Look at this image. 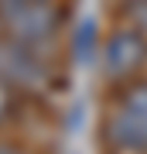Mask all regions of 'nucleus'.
I'll return each mask as SVG.
<instances>
[{"label": "nucleus", "instance_id": "nucleus-5", "mask_svg": "<svg viewBox=\"0 0 147 154\" xmlns=\"http://www.w3.org/2000/svg\"><path fill=\"white\" fill-rule=\"evenodd\" d=\"M123 24H133L147 34V0H127L123 4Z\"/></svg>", "mask_w": 147, "mask_h": 154}, {"label": "nucleus", "instance_id": "nucleus-3", "mask_svg": "<svg viewBox=\"0 0 147 154\" xmlns=\"http://www.w3.org/2000/svg\"><path fill=\"white\" fill-rule=\"evenodd\" d=\"M55 82V69L41 48L4 38L0 34V86L24 96H44Z\"/></svg>", "mask_w": 147, "mask_h": 154}, {"label": "nucleus", "instance_id": "nucleus-6", "mask_svg": "<svg viewBox=\"0 0 147 154\" xmlns=\"http://www.w3.org/2000/svg\"><path fill=\"white\" fill-rule=\"evenodd\" d=\"M0 154H27V151H21V147H14V144H4V140H0Z\"/></svg>", "mask_w": 147, "mask_h": 154}, {"label": "nucleus", "instance_id": "nucleus-2", "mask_svg": "<svg viewBox=\"0 0 147 154\" xmlns=\"http://www.w3.org/2000/svg\"><path fill=\"white\" fill-rule=\"evenodd\" d=\"M62 31V11L55 0H0V34L48 51Z\"/></svg>", "mask_w": 147, "mask_h": 154}, {"label": "nucleus", "instance_id": "nucleus-1", "mask_svg": "<svg viewBox=\"0 0 147 154\" xmlns=\"http://www.w3.org/2000/svg\"><path fill=\"white\" fill-rule=\"evenodd\" d=\"M103 134L116 154H147V79L116 86Z\"/></svg>", "mask_w": 147, "mask_h": 154}, {"label": "nucleus", "instance_id": "nucleus-4", "mask_svg": "<svg viewBox=\"0 0 147 154\" xmlns=\"http://www.w3.org/2000/svg\"><path fill=\"white\" fill-rule=\"evenodd\" d=\"M99 69H103V79L113 86L140 79L147 72V34L137 31L133 24L113 28L99 48Z\"/></svg>", "mask_w": 147, "mask_h": 154}]
</instances>
